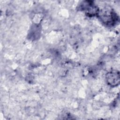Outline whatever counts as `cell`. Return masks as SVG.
<instances>
[{"mask_svg": "<svg viewBox=\"0 0 120 120\" xmlns=\"http://www.w3.org/2000/svg\"><path fill=\"white\" fill-rule=\"evenodd\" d=\"M97 16L101 22L109 26H113L119 20L117 14L112 8L109 7L99 10Z\"/></svg>", "mask_w": 120, "mask_h": 120, "instance_id": "cell-1", "label": "cell"}, {"mask_svg": "<svg viewBox=\"0 0 120 120\" xmlns=\"http://www.w3.org/2000/svg\"><path fill=\"white\" fill-rule=\"evenodd\" d=\"M79 9L90 16L97 15L99 11L98 7L92 1H82L79 6Z\"/></svg>", "mask_w": 120, "mask_h": 120, "instance_id": "cell-2", "label": "cell"}, {"mask_svg": "<svg viewBox=\"0 0 120 120\" xmlns=\"http://www.w3.org/2000/svg\"><path fill=\"white\" fill-rule=\"evenodd\" d=\"M106 80L107 83L112 87L117 86L120 84V72L117 70H112L106 75Z\"/></svg>", "mask_w": 120, "mask_h": 120, "instance_id": "cell-3", "label": "cell"}]
</instances>
